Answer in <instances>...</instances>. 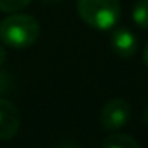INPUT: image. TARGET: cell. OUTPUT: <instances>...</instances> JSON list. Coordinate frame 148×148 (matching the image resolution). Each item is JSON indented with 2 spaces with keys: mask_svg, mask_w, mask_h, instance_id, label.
Returning <instances> with one entry per match:
<instances>
[{
  "mask_svg": "<svg viewBox=\"0 0 148 148\" xmlns=\"http://www.w3.org/2000/svg\"><path fill=\"white\" fill-rule=\"evenodd\" d=\"M79 16L94 30H112L120 19L119 0H77Z\"/></svg>",
  "mask_w": 148,
  "mask_h": 148,
  "instance_id": "obj_2",
  "label": "cell"
},
{
  "mask_svg": "<svg viewBox=\"0 0 148 148\" xmlns=\"http://www.w3.org/2000/svg\"><path fill=\"white\" fill-rule=\"evenodd\" d=\"M40 25L33 16L18 14L5 18L0 23V40L12 49H26L37 42Z\"/></svg>",
  "mask_w": 148,
  "mask_h": 148,
  "instance_id": "obj_1",
  "label": "cell"
},
{
  "mask_svg": "<svg viewBox=\"0 0 148 148\" xmlns=\"http://www.w3.org/2000/svg\"><path fill=\"white\" fill-rule=\"evenodd\" d=\"M143 58H145V63H146V66H148V44L145 45V51H143Z\"/></svg>",
  "mask_w": 148,
  "mask_h": 148,
  "instance_id": "obj_11",
  "label": "cell"
},
{
  "mask_svg": "<svg viewBox=\"0 0 148 148\" xmlns=\"http://www.w3.org/2000/svg\"><path fill=\"white\" fill-rule=\"evenodd\" d=\"M51 2H56V0H51Z\"/></svg>",
  "mask_w": 148,
  "mask_h": 148,
  "instance_id": "obj_13",
  "label": "cell"
},
{
  "mask_svg": "<svg viewBox=\"0 0 148 148\" xmlns=\"http://www.w3.org/2000/svg\"><path fill=\"white\" fill-rule=\"evenodd\" d=\"M11 89V75L5 71H0V94H4Z\"/></svg>",
  "mask_w": 148,
  "mask_h": 148,
  "instance_id": "obj_9",
  "label": "cell"
},
{
  "mask_svg": "<svg viewBox=\"0 0 148 148\" xmlns=\"http://www.w3.org/2000/svg\"><path fill=\"white\" fill-rule=\"evenodd\" d=\"M110 44H112V49L115 51V54H119L120 58H131L138 51V38L127 28L113 30Z\"/></svg>",
  "mask_w": 148,
  "mask_h": 148,
  "instance_id": "obj_5",
  "label": "cell"
},
{
  "mask_svg": "<svg viewBox=\"0 0 148 148\" xmlns=\"http://www.w3.org/2000/svg\"><path fill=\"white\" fill-rule=\"evenodd\" d=\"M99 145L103 148H139V143L127 134H110Z\"/></svg>",
  "mask_w": 148,
  "mask_h": 148,
  "instance_id": "obj_6",
  "label": "cell"
},
{
  "mask_svg": "<svg viewBox=\"0 0 148 148\" xmlns=\"http://www.w3.org/2000/svg\"><path fill=\"white\" fill-rule=\"evenodd\" d=\"M131 105L125 99L115 98L110 99L99 112V124L106 131H117L129 122Z\"/></svg>",
  "mask_w": 148,
  "mask_h": 148,
  "instance_id": "obj_3",
  "label": "cell"
},
{
  "mask_svg": "<svg viewBox=\"0 0 148 148\" xmlns=\"http://www.w3.org/2000/svg\"><path fill=\"white\" fill-rule=\"evenodd\" d=\"M4 63H5V49L0 45V66H2Z\"/></svg>",
  "mask_w": 148,
  "mask_h": 148,
  "instance_id": "obj_10",
  "label": "cell"
},
{
  "mask_svg": "<svg viewBox=\"0 0 148 148\" xmlns=\"http://www.w3.org/2000/svg\"><path fill=\"white\" fill-rule=\"evenodd\" d=\"M32 0H0V11L2 12H18L25 9Z\"/></svg>",
  "mask_w": 148,
  "mask_h": 148,
  "instance_id": "obj_8",
  "label": "cell"
},
{
  "mask_svg": "<svg viewBox=\"0 0 148 148\" xmlns=\"http://www.w3.org/2000/svg\"><path fill=\"white\" fill-rule=\"evenodd\" d=\"M19 131V112L5 98H0V139H12Z\"/></svg>",
  "mask_w": 148,
  "mask_h": 148,
  "instance_id": "obj_4",
  "label": "cell"
},
{
  "mask_svg": "<svg viewBox=\"0 0 148 148\" xmlns=\"http://www.w3.org/2000/svg\"><path fill=\"white\" fill-rule=\"evenodd\" d=\"M132 21L141 26L148 28V0H138L132 7Z\"/></svg>",
  "mask_w": 148,
  "mask_h": 148,
  "instance_id": "obj_7",
  "label": "cell"
},
{
  "mask_svg": "<svg viewBox=\"0 0 148 148\" xmlns=\"http://www.w3.org/2000/svg\"><path fill=\"white\" fill-rule=\"evenodd\" d=\"M143 122L148 124V105H146V108H145V112H143Z\"/></svg>",
  "mask_w": 148,
  "mask_h": 148,
  "instance_id": "obj_12",
  "label": "cell"
}]
</instances>
